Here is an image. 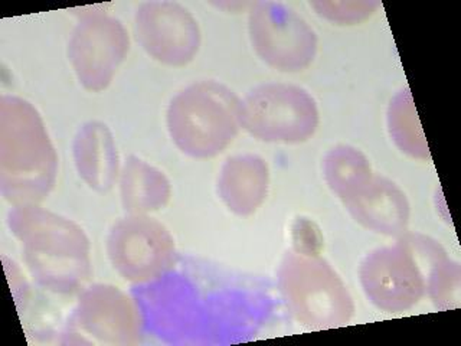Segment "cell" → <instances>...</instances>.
Wrapping results in <instances>:
<instances>
[{
  "label": "cell",
  "mask_w": 461,
  "mask_h": 346,
  "mask_svg": "<svg viewBox=\"0 0 461 346\" xmlns=\"http://www.w3.org/2000/svg\"><path fill=\"white\" fill-rule=\"evenodd\" d=\"M447 257L436 240L407 231L395 244L372 250L362 260L360 286L376 309L403 314L424 299L429 273Z\"/></svg>",
  "instance_id": "1"
},
{
  "label": "cell",
  "mask_w": 461,
  "mask_h": 346,
  "mask_svg": "<svg viewBox=\"0 0 461 346\" xmlns=\"http://www.w3.org/2000/svg\"><path fill=\"white\" fill-rule=\"evenodd\" d=\"M241 100L227 86L201 81L186 86L170 100L166 124L170 139L192 159H212L240 133Z\"/></svg>",
  "instance_id": "2"
},
{
  "label": "cell",
  "mask_w": 461,
  "mask_h": 346,
  "mask_svg": "<svg viewBox=\"0 0 461 346\" xmlns=\"http://www.w3.org/2000/svg\"><path fill=\"white\" fill-rule=\"evenodd\" d=\"M11 228L25 247L29 269L50 290L72 292L88 276V240L76 223L21 206L11 214Z\"/></svg>",
  "instance_id": "3"
},
{
  "label": "cell",
  "mask_w": 461,
  "mask_h": 346,
  "mask_svg": "<svg viewBox=\"0 0 461 346\" xmlns=\"http://www.w3.org/2000/svg\"><path fill=\"white\" fill-rule=\"evenodd\" d=\"M278 288L290 314L312 331L343 328L357 312L343 278L313 252L285 254L278 269Z\"/></svg>",
  "instance_id": "4"
},
{
  "label": "cell",
  "mask_w": 461,
  "mask_h": 346,
  "mask_svg": "<svg viewBox=\"0 0 461 346\" xmlns=\"http://www.w3.org/2000/svg\"><path fill=\"white\" fill-rule=\"evenodd\" d=\"M240 122L257 141L300 144L316 133L321 113L312 94L302 86L268 83L242 98Z\"/></svg>",
  "instance_id": "5"
},
{
  "label": "cell",
  "mask_w": 461,
  "mask_h": 346,
  "mask_svg": "<svg viewBox=\"0 0 461 346\" xmlns=\"http://www.w3.org/2000/svg\"><path fill=\"white\" fill-rule=\"evenodd\" d=\"M249 35L259 59L280 72L309 68L319 50L314 29L293 9L277 2H257L249 14Z\"/></svg>",
  "instance_id": "6"
},
{
  "label": "cell",
  "mask_w": 461,
  "mask_h": 346,
  "mask_svg": "<svg viewBox=\"0 0 461 346\" xmlns=\"http://www.w3.org/2000/svg\"><path fill=\"white\" fill-rule=\"evenodd\" d=\"M108 259L114 270L131 283L158 280L176 261L170 231L148 215H131L114 223L107 240Z\"/></svg>",
  "instance_id": "7"
},
{
  "label": "cell",
  "mask_w": 461,
  "mask_h": 346,
  "mask_svg": "<svg viewBox=\"0 0 461 346\" xmlns=\"http://www.w3.org/2000/svg\"><path fill=\"white\" fill-rule=\"evenodd\" d=\"M137 42L155 61L180 68L201 48V28L191 12L175 2H148L134 18Z\"/></svg>",
  "instance_id": "8"
},
{
  "label": "cell",
  "mask_w": 461,
  "mask_h": 346,
  "mask_svg": "<svg viewBox=\"0 0 461 346\" xmlns=\"http://www.w3.org/2000/svg\"><path fill=\"white\" fill-rule=\"evenodd\" d=\"M129 33L110 16H90L77 25L68 45V58L79 83L86 90H105L126 59Z\"/></svg>",
  "instance_id": "9"
},
{
  "label": "cell",
  "mask_w": 461,
  "mask_h": 346,
  "mask_svg": "<svg viewBox=\"0 0 461 346\" xmlns=\"http://www.w3.org/2000/svg\"><path fill=\"white\" fill-rule=\"evenodd\" d=\"M78 326L101 342L134 345L140 341V310L133 299L113 286H95L79 302Z\"/></svg>",
  "instance_id": "10"
},
{
  "label": "cell",
  "mask_w": 461,
  "mask_h": 346,
  "mask_svg": "<svg viewBox=\"0 0 461 346\" xmlns=\"http://www.w3.org/2000/svg\"><path fill=\"white\" fill-rule=\"evenodd\" d=\"M343 205L360 227L375 234L396 238L408 231L410 199L388 178L374 175L359 192L343 202Z\"/></svg>",
  "instance_id": "11"
},
{
  "label": "cell",
  "mask_w": 461,
  "mask_h": 346,
  "mask_svg": "<svg viewBox=\"0 0 461 346\" xmlns=\"http://www.w3.org/2000/svg\"><path fill=\"white\" fill-rule=\"evenodd\" d=\"M270 187V169L257 155L230 156L221 168L218 195L235 215L251 216L263 205Z\"/></svg>",
  "instance_id": "12"
},
{
  "label": "cell",
  "mask_w": 461,
  "mask_h": 346,
  "mask_svg": "<svg viewBox=\"0 0 461 346\" xmlns=\"http://www.w3.org/2000/svg\"><path fill=\"white\" fill-rule=\"evenodd\" d=\"M74 158L79 177L98 192L112 189L119 173V155L105 124L88 123L79 129L74 143Z\"/></svg>",
  "instance_id": "13"
},
{
  "label": "cell",
  "mask_w": 461,
  "mask_h": 346,
  "mask_svg": "<svg viewBox=\"0 0 461 346\" xmlns=\"http://www.w3.org/2000/svg\"><path fill=\"white\" fill-rule=\"evenodd\" d=\"M172 196V187L165 173L136 156L122 166V206L131 215H148L165 208Z\"/></svg>",
  "instance_id": "14"
},
{
  "label": "cell",
  "mask_w": 461,
  "mask_h": 346,
  "mask_svg": "<svg viewBox=\"0 0 461 346\" xmlns=\"http://www.w3.org/2000/svg\"><path fill=\"white\" fill-rule=\"evenodd\" d=\"M389 137L398 150L414 160L429 162L431 151L418 117L415 101L408 88H403L389 101L386 110Z\"/></svg>",
  "instance_id": "15"
},
{
  "label": "cell",
  "mask_w": 461,
  "mask_h": 346,
  "mask_svg": "<svg viewBox=\"0 0 461 346\" xmlns=\"http://www.w3.org/2000/svg\"><path fill=\"white\" fill-rule=\"evenodd\" d=\"M371 160L349 144H338L323 159V177L330 191L345 202L374 178Z\"/></svg>",
  "instance_id": "16"
},
{
  "label": "cell",
  "mask_w": 461,
  "mask_h": 346,
  "mask_svg": "<svg viewBox=\"0 0 461 346\" xmlns=\"http://www.w3.org/2000/svg\"><path fill=\"white\" fill-rule=\"evenodd\" d=\"M461 269L457 261L447 257L429 273L427 296L438 310L460 307Z\"/></svg>",
  "instance_id": "17"
},
{
  "label": "cell",
  "mask_w": 461,
  "mask_h": 346,
  "mask_svg": "<svg viewBox=\"0 0 461 346\" xmlns=\"http://www.w3.org/2000/svg\"><path fill=\"white\" fill-rule=\"evenodd\" d=\"M310 6L321 18L331 22L333 25L353 26L372 18L381 4L378 0H319L310 2Z\"/></svg>",
  "instance_id": "18"
}]
</instances>
